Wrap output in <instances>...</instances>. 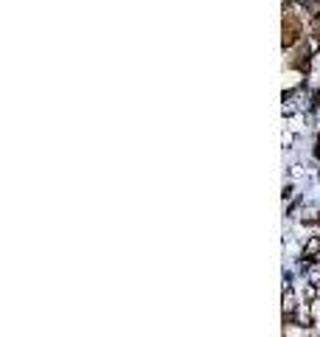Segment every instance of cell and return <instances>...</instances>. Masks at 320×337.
<instances>
[{"mask_svg":"<svg viewBox=\"0 0 320 337\" xmlns=\"http://www.w3.org/2000/svg\"><path fill=\"white\" fill-rule=\"evenodd\" d=\"M303 259H306L309 264H312V261L317 264V261H320V236H317V239H312V242L306 245V250H303Z\"/></svg>","mask_w":320,"mask_h":337,"instance_id":"1","label":"cell"}]
</instances>
